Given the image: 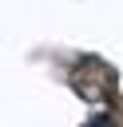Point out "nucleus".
<instances>
[{
	"label": "nucleus",
	"instance_id": "nucleus-1",
	"mask_svg": "<svg viewBox=\"0 0 123 127\" xmlns=\"http://www.w3.org/2000/svg\"><path fill=\"white\" fill-rule=\"evenodd\" d=\"M87 127H115V123H111V115H95V119H91Z\"/></svg>",
	"mask_w": 123,
	"mask_h": 127
}]
</instances>
